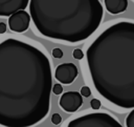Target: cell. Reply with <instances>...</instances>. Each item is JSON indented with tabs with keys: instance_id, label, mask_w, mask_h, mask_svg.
<instances>
[{
	"instance_id": "6da1fadb",
	"label": "cell",
	"mask_w": 134,
	"mask_h": 127,
	"mask_svg": "<svg viewBox=\"0 0 134 127\" xmlns=\"http://www.w3.org/2000/svg\"><path fill=\"white\" fill-rule=\"evenodd\" d=\"M51 65L38 47L17 39L0 43V125L31 127L50 107Z\"/></svg>"
},
{
	"instance_id": "7a4b0ae2",
	"label": "cell",
	"mask_w": 134,
	"mask_h": 127,
	"mask_svg": "<svg viewBox=\"0 0 134 127\" xmlns=\"http://www.w3.org/2000/svg\"><path fill=\"white\" fill-rule=\"evenodd\" d=\"M86 58L97 92L117 107L134 108V23L107 27L89 45Z\"/></svg>"
},
{
	"instance_id": "3957f363",
	"label": "cell",
	"mask_w": 134,
	"mask_h": 127,
	"mask_svg": "<svg viewBox=\"0 0 134 127\" xmlns=\"http://www.w3.org/2000/svg\"><path fill=\"white\" fill-rule=\"evenodd\" d=\"M29 13L42 36L77 43L98 28L104 9L98 0H30Z\"/></svg>"
},
{
	"instance_id": "277c9868",
	"label": "cell",
	"mask_w": 134,
	"mask_h": 127,
	"mask_svg": "<svg viewBox=\"0 0 134 127\" xmlns=\"http://www.w3.org/2000/svg\"><path fill=\"white\" fill-rule=\"evenodd\" d=\"M67 127H122L112 115L105 112H92L71 120Z\"/></svg>"
},
{
	"instance_id": "5b68a950",
	"label": "cell",
	"mask_w": 134,
	"mask_h": 127,
	"mask_svg": "<svg viewBox=\"0 0 134 127\" xmlns=\"http://www.w3.org/2000/svg\"><path fill=\"white\" fill-rule=\"evenodd\" d=\"M83 104V97L76 91H67L62 94L59 101L60 107L67 112H75Z\"/></svg>"
},
{
	"instance_id": "8992f818",
	"label": "cell",
	"mask_w": 134,
	"mask_h": 127,
	"mask_svg": "<svg viewBox=\"0 0 134 127\" xmlns=\"http://www.w3.org/2000/svg\"><path fill=\"white\" fill-rule=\"evenodd\" d=\"M77 77V68L73 63H62L57 66L54 78L62 84H71Z\"/></svg>"
},
{
	"instance_id": "52a82bcc",
	"label": "cell",
	"mask_w": 134,
	"mask_h": 127,
	"mask_svg": "<svg viewBox=\"0 0 134 127\" xmlns=\"http://www.w3.org/2000/svg\"><path fill=\"white\" fill-rule=\"evenodd\" d=\"M30 23V15L25 10H19L8 18V26L12 31L23 33L25 31Z\"/></svg>"
},
{
	"instance_id": "ba28073f",
	"label": "cell",
	"mask_w": 134,
	"mask_h": 127,
	"mask_svg": "<svg viewBox=\"0 0 134 127\" xmlns=\"http://www.w3.org/2000/svg\"><path fill=\"white\" fill-rule=\"evenodd\" d=\"M29 0H0V17L12 16L13 14L24 10Z\"/></svg>"
},
{
	"instance_id": "9c48e42d",
	"label": "cell",
	"mask_w": 134,
	"mask_h": 127,
	"mask_svg": "<svg viewBox=\"0 0 134 127\" xmlns=\"http://www.w3.org/2000/svg\"><path fill=\"white\" fill-rule=\"evenodd\" d=\"M104 2L107 10L113 15L122 13L128 7V0H104Z\"/></svg>"
},
{
	"instance_id": "30bf717a",
	"label": "cell",
	"mask_w": 134,
	"mask_h": 127,
	"mask_svg": "<svg viewBox=\"0 0 134 127\" xmlns=\"http://www.w3.org/2000/svg\"><path fill=\"white\" fill-rule=\"evenodd\" d=\"M126 125H127V127H134V108L128 114V117L126 119Z\"/></svg>"
},
{
	"instance_id": "8fae6325",
	"label": "cell",
	"mask_w": 134,
	"mask_h": 127,
	"mask_svg": "<svg viewBox=\"0 0 134 127\" xmlns=\"http://www.w3.org/2000/svg\"><path fill=\"white\" fill-rule=\"evenodd\" d=\"M72 56H73L74 59H76V60H81V59H83V57H84V52L82 51V49H80V48H75V49L73 50V52H72Z\"/></svg>"
},
{
	"instance_id": "7c38bea8",
	"label": "cell",
	"mask_w": 134,
	"mask_h": 127,
	"mask_svg": "<svg viewBox=\"0 0 134 127\" xmlns=\"http://www.w3.org/2000/svg\"><path fill=\"white\" fill-rule=\"evenodd\" d=\"M100 105H102V103H100V101L98 99H92L90 101V106L92 107V109L97 110V109L100 108Z\"/></svg>"
},
{
	"instance_id": "4fadbf2b",
	"label": "cell",
	"mask_w": 134,
	"mask_h": 127,
	"mask_svg": "<svg viewBox=\"0 0 134 127\" xmlns=\"http://www.w3.org/2000/svg\"><path fill=\"white\" fill-rule=\"evenodd\" d=\"M52 92L54 93V94H61L62 92H63V87H62V85L61 84H59V83H57V84H54L53 86H52Z\"/></svg>"
},
{
	"instance_id": "5bb4252c",
	"label": "cell",
	"mask_w": 134,
	"mask_h": 127,
	"mask_svg": "<svg viewBox=\"0 0 134 127\" xmlns=\"http://www.w3.org/2000/svg\"><path fill=\"white\" fill-rule=\"evenodd\" d=\"M81 94H82V97H85V98L90 97V96H91V90H90V88H89L88 86H83V87L81 88Z\"/></svg>"
},
{
	"instance_id": "9a60e30c",
	"label": "cell",
	"mask_w": 134,
	"mask_h": 127,
	"mask_svg": "<svg viewBox=\"0 0 134 127\" xmlns=\"http://www.w3.org/2000/svg\"><path fill=\"white\" fill-rule=\"evenodd\" d=\"M51 122H52V124H54V125H59V124L62 122V117H61L59 113H53V114L51 115Z\"/></svg>"
},
{
	"instance_id": "2e32d148",
	"label": "cell",
	"mask_w": 134,
	"mask_h": 127,
	"mask_svg": "<svg viewBox=\"0 0 134 127\" xmlns=\"http://www.w3.org/2000/svg\"><path fill=\"white\" fill-rule=\"evenodd\" d=\"M51 55H52V57H54L57 59H60V58L63 57V51L60 48H53L52 51H51Z\"/></svg>"
},
{
	"instance_id": "e0dca14e",
	"label": "cell",
	"mask_w": 134,
	"mask_h": 127,
	"mask_svg": "<svg viewBox=\"0 0 134 127\" xmlns=\"http://www.w3.org/2000/svg\"><path fill=\"white\" fill-rule=\"evenodd\" d=\"M6 31V24L1 22L0 23V34H4Z\"/></svg>"
}]
</instances>
